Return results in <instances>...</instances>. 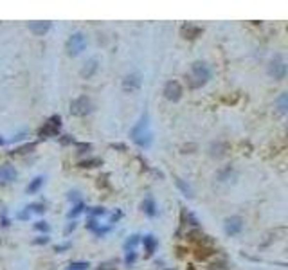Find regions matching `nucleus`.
Returning a JSON list of instances; mask_svg holds the SVG:
<instances>
[{"label": "nucleus", "instance_id": "obj_8", "mask_svg": "<svg viewBox=\"0 0 288 270\" xmlns=\"http://www.w3.org/2000/svg\"><path fill=\"white\" fill-rule=\"evenodd\" d=\"M243 225H245V220L241 216H229L224 220V231L227 236H236L240 234L241 231H243Z\"/></svg>", "mask_w": 288, "mask_h": 270}, {"label": "nucleus", "instance_id": "obj_36", "mask_svg": "<svg viewBox=\"0 0 288 270\" xmlns=\"http://www.w3.org/2000/svg\"><path fill=\"white\" fill-rule=\"evenodd\" d=\"M2 142H4V139H0V144H2Z\"/></svg>", "mask_w": 288, "mask_h": 270}, {"label": "nucleus", "instance_id": "obj_3", "mask_svg": "<svg viewBox=\"0 0 288 270\" xmlns=\"http://www.w3.org/2000/svg\"><path fill=\"white\" fill-rule=\"evenodd\" d=\"M65 49H67V54L69 56H79V54L87 49V35L81 33V31H76L69 36V40L65 43Z\"/></svg>", "mask_w": 288, "mask_h": 270}, {"label": "nucleus", "instance_id": "obj_33", "mask_svg": "<svg viewBox=\"0 0 288 270\" xmlns=\"http://www.w3.org/2000/svg\"><path fill=\"white\" fill-rule=\"evenodd\" d=\"M61 142H63V144H71V142H74V139H72L71 135H63V139H61Z\"/></svg>", "mask_w": 288, "mask_h": 270}, {"label": "nucleus", "instance_id": "obj_35", "mask_svg": "<svg viewBox=\"0 0 288 270\" xmlns=\"http://www.w3.org/2000/svg\"><path fill=\"white\" fill-rule=\"evenodd\" d=\"M69 243H67V245H59V247H56V252H61V251H65V249H69Z\"/></svg>", "mask_w": 288, "mask_h": 270}, {"label": "nucleus", "instance_id": "obj_28", "mask_svg": "<svg viewBox=\"0 0 288 270\" xmlns=\"http://www.w3.org/2000/svg\"><path fill=\"white\" fill-rule=\"evenodd\" d=\"M88 214H90V216L94 218H97V216H105L106 214V209L105 207H94V209H92V211H88Z\"/></svg>", "mask_w": 288, "mask_h": 270}, {"label": "nucleus", "instance_id": "obj_27", "mask_svg": "<svg viewBox=\"0 0 288 270\" xmlns=\"http://www.w3.org/2000/svg\"><path fill=\"white\" fill-rule=\"evenodd\" d=\"M135 259H137L135 251H128V252H126V258H124V263L128 265V267H132V265L135 263Z\"/></svg>", "mask_w": 288, "mask_h": 270}, {"label": "nucleus", "instance_id": "obj_31", "mask_svg": "<svg viewBox=\"0 0 288 270\" xmlns=\"http://www.w3.org/2000/svg\"><path fill=\"white\" fill-rule=\"evenodd\" d=\"M77 194H79L77 191H71V193H69V200H71V202H76V204H77V202H79V196H77Z\"/></svg>", "mask_w": 288, "mask_h": 270}, {"label": "nucleus", "instance_id": "obj_1", "mask_svg": "<svg viewBox=\"0 0 288 270\" xmlns=\"http://www.w3.org/2000/svg\"><path fill=\"white\" fill-rule=\"evenodd\" d=\"M211 77H212V71L206 61H194V63H191L189 72L186 74V81H188L189 88L196 90V88L206 87Z\"/></svg>", "mask_w": 288, "mask_h": 270}, {"label": "nucleus", "instance_id": "obj_16", "mask_svg": "<svg viewBox=\"0 0 288 270\" xmlns=\"http://www.w3.org/2000/svg\"><path fill=\"white\" fill-rule=\"evenodd\" d=\"M188 238L191 241H196V243H202V245H206V243H209V236L204 234L200 229H193L188 232Z\"/></svg>", "mask_w": 288, "mask_h": 270}, {"label": "nucleus", "instance_id": "obj_5", "mask_svg": "<svg viewBox=\"0 0 288 270\" xmlns=\"http://www.w3.org/2000/svg\"><path fill=\"white\" fill-rule=\"evenodd\" d=\"M69 110L76 117H85V116H88L90 112L94 110V105H92V99L88 96H79V97L71 101V108Z\"/></svg>", "mask_w": 288, "mask_h": 270}, {"label": "nucleus", "instance_id": "obj_22", "mask_svg": "<svg viewBox=\"0 0 288 270\" xmlns=\"http://www.w3.org/2000/svg\"><path fill=\"white\" fill-rule=\"evenodd\" d=\"M27 212H35V214H43L45 212V204H41V202H35V204H31L27 206Z\"/></svg>", "mask_w": 288, "mask_h": 270}, {"label": "nucleus", "instance_id": "obj_21", "mask_svg": "<svg viewBox=\"0 0 288 270\" xmlns=\"http://www.w3.org/2000/svg\"><path fill=\"white\" fill-rule=\"evenodd\" d=\"M139 241H141V236H139V234H132V236H130L128 240H126V243H124V249H126V252H128V251H134Z\"/></svg>", "mask_w": 288, "mask_h": 270}, {"label": "nucleus", "instance_id": "obj_29", "mask_svg": "<svg viewBox=\"0 0 288 270\" xmlns=\"http://www.w3.org/2000/svg\"><path fill=\"white\" fill-rule=\"evenodd\" d=\"M97 270H117V265H115V261H105L99 265Z\"/></svg>", "mask_w": 288, "mask_h": 270}, {"label": "nucleus", "instance_id": "obj_20", "mask_svg": "<svg viewBox=\"0 0 288 270\" xmlns=\"http://www.w3.org/2000/svg\"><path fill=\"white\" fill-rule=\"evenodd\" d=\"M276 105H277V110L281 112V114H287V108H288V96H287V92H283V94L277 97Z\"/></svg>", "mask_w": 288, "mask_h": 270}, {"label": "nucleus", "instance_id": "obj_19", "mask_svg": "<svg viewBox=\"0 0 288 270\" xmlns=\"http://www.w3.org/2000/svg\"><path fill=\"white\" fill-rule=\"evenodd\" d=\"M175 182H176V188H178L184 193V196H188V198H193V189H191V186H189V184H186L182 178H178V176L175 178Z\"/></svg>", "mask_w": 288, "mask_h": 270}, {"label": "nucleus", "instance_id": "obj_7", "mask_svg": "<svg viewBox=\"0 0 288 270\" xmlns=\"http://www.w3.org/2000/svg\"><path fill=\"white\" fill-rule=\"evenodd\" d=\"M162 94H164L166 99L171 101V103H178V101L182 99L184 88H182V85H180L178 81L171 79V81H168L164 85V90H162Z\"/></svg>", "mask_w": 288, "mask_h": 270}, {"label": "nucleus", "instance_id": "obj_6", "mask_svg": "<svg viewBox=\"0 0 288 270\" xmlns=\"http://www.w3.org/2000/svg\"><path fill=\"white\" fill-rule=\"evenodd\" d=\"M59 130H61V117L59 116H53L47 119V123L43 124L38 132L40 139H51V137H58Z\"/></svg>", "mask_w": 288, "mask_h": 270}, {"label": "nucleus", "instance_id": "obj_12", "mask_svg": "<svg viewBox=\"0 0 288 270\" xmlns=\"http://www.w3.org/2000/svg\"><path fill=\"white\" fill-rule=\"evenodd\" d=\"M180 35L186 38V40H194L202 35V27L200 25H194V24H184L180 27Z\"/></svg>", "mask_w": 288, "mask_h": 270}, {"label": "nucleus", "instance_id": "obj_15", "mask_svg": "<svg viewBox=\"0 0 288 270\" xmlns=\"http://www.w3.org/2000/svg\"><path fill=\"white\" fill-rule=\"evenodd\" d=\"M142 243H144V251H146L148 256H152L155 252V249H157V238L153 234H146L142 236Z\"/></svg>", "mask_w": 288, "mask_h": 270}, {"label": "nucleus", "instance_id": "obj_24", "mask_svg": "<svg viewBox=\"0 0 288 270\" xmlns=\"http://www.w3.org/2000/svg\"><path fill=\"white\" fill-rule=\"evenodd\" d=\"M83 211H85V204H83V202H77L76 206L72 207V211L69 212V218H76V216H79V214H81Z\"/></svg>", "mask_w": 288, "mask_h": 270}, {"label": "nucleus", "instance_id": "obj_18", "mask_svg": "<svg viewBox=\"0 0 288 270\" xmlns=\"http://www.w3.org/2000/svg\"><path fill=\"white\" fill-rule=\"evenodd\" d=\"M227 152V144L225 142H212L211 144V157H224Z\"/></svg>", "mask_w": 288, "mask_h": 270}, {"label": "nucleus", "instance_id": "obj_25", "mask_svg": "<svg viewBox=\"0 0 288 270\" xmlns=\"http://www.w3.org/2000/svg\"><path fill=\"white\" fill-rule=\"evenodd\" d=\"M88 267H90V265H88L87 261H72L67 270H88Z\"/></svg>", "mask_w": 288, "mask_h": 270}, {"label": "nucleus", "instance_id": "obj_30", "mask_svg": "<svg viewBox=\"0 0 288 270\" xmlns=\"http://www.w3.org/2000/svg\"><path fill=\"white\" fill-rule=\"evenodd\" d=\"M35 229L41 231V232H49V223L47 222H36L35 223Z\"/></svg>", "mask_w": 288, "mask_h": 270}, {"label": "nucleus", "instance_id": "obj_14", "mask_svg": "<svg viewBox=\"0 0 288 270\" xmlns=\"http://www.w3.org/2000/svg\"><path fill=\"white\" fill-rule=\"evenodd\" d=\"M142 211H144V214L150 218L157 216V204H155V200H153V196H150L148 194L146 198L142 200Z\"/></svg>", "mask_w": 288, "mask_h": 270}, {"label": "nucleus", "instance_id": "obj_32", "mask_svg": "<svg viewBox=\"0 0 288 270\" xmlns=\"http://www.w3.org/2000/svg\"><path fill=\"white\" fill-rule=\"evenodd\" d=\"M35 243H36V245H41V243L45 245V243H49V238H47V236H40L38 240H35Z\"/></svg>", "mask_w": 288, "mask_h": 270}, {"label": "nucleus", "instance_id": "obj_34", "mask_svg": "<svg viewBox=\"0 0 288 270\" xmlns=\"http://www.w3.org/2000/svg\"><path fill=\"white\" fill-rule=\"evenodd\" d=\"M77 148H79V150H81V153H85V150H90V144H85V142H83V144H77Z\"/></svg>", "mask_w": 288, "mask_h": 270}, {"label": "nucleus", "instance_id": "obj_4", "mask_svg": "<svg viewBox=\"0 0 288 270\" xmlns=\"http://www.w3.org/2000/svg\"><path fill=\"white\" fill-rule=\"evenodd\" d=\"M287 59L283 58L281 54H276L274 58L269 61V67H267V72H269V76L272 79H276V81H283L285 77H287Z\"/></svg>", "mask_w": 288, "mask_h": 270}, {"label": "nucleus", "instance_id": "obj_2", "mask_svg": "<svg viewBox=\"0 0 288 270\" xmlns=\"http://www.w3.org/2000/svg\"><path fill=\"white\" fill-rule=\"evenodd\" d=\"M130 137H132V141L135 142L139 148L152 146L153 134H152V130H150V117H148L146 112L141 116V119L135 123V126L130 130Z\"/></svg>", "mask_w": 288, "mask_h": 270}, {"label": "nucleus", "instance_id": "obj_9", "mask_svg": "<svg viewBox=\"0 0 288 270\" xmlns=\"http://www.w3.org/2000/svg\"><path fill=\"white\" fill-rule=\"evenodd\" d=\"M142 85V77L139 72H130L126 76L123 77V90L124 92H128V94H134L137 92Z\"/></svg>", "mask_w": 288, "mask_h": 270}, {"label": "nucleus", "instance_id": "obj_17", "mask_svg": "<svg viewBox=\"0 0 288 270\" xmlns=\"http://www.w3.org/2000/svg\"><path fill=\"white\" fill-rule=\"evenodd\" d=\"M43 182H45V178L43 176H35L33 180L29 182V186H27V194H35V193H38L40 191V188L43 186Z\"/></svg>", "mask_w": 288, "mask_h": 270}, {"label": "nucleus", "instance_id": "obj_23", "mask_svg": "<svg viewBox=\"0 0 288 270\" xmlns=\"http://www.w3.org/2000/svg\"><path fill=\"white\" fill-rule=\"evenodd\" d=\"M101 164H103V160L97 159V157H94V159H85L79 162L81 168H97V166H101Z\"/></svg>", "mask_w": 288, "mask_h": 270}, {"label": "nucleus", "instance_id": "obj_11", "mask_svg": "<svg viewBox=\"0 0 288 270\" xmlns=\"http://www.w3.org/2000/svg\"><path fill=\"white\" fill-rule=\"evenodd\" d=\"M97 71H99V61L96 58H90L87 63L83 65V69L79 71V74H81L83 79H90Z\"/></svg>", "mask_w": 288, "mask_h": 270}, {"label": "nucleus", "instance_id": "obj_10", "mask_svg": "<svg viewBox=\"0 0 288 270\" xmlns=\"http://www.w3.org/2000/svg\"><path fill=\"white\" fill-rule=\"evenodd\" d=\"M17 170L11 164H2L0 166V184H11L17 180Z\"/></svg>", "mask_w": 288, "mask_h": 270}, {"label": "nucleus", "instance_id": "obj_13", "mask_svg": "<svg viewBox=\"0 0 288 270\" xmlns=\"http://www.w3.org/2000/svg\"><path fill=\"white\" fill-rule=\"evenodd\" d=\"M51 27H53L51 22H31L29 24V31L36 36H43L51 31Z\"/></svg>", "mask_w": 288, "mask_h": 270}, {"label": "nucleus", "instance_id": "obj_26", "mask_svg": "<svg viewBox=\"0 0 288 270\" xmlns=\"http://www.w3.org/2000/svg\"><path fill=\"white\" fill-rule=\"evenodd\" d=\"M35 148H36V144H35V142H31V144H25V146L15 150V152H13V155H24V153H31L33 150H35Z\"/></svg>", "mask_w": 288, "mask_h": 270}]
</instances>
